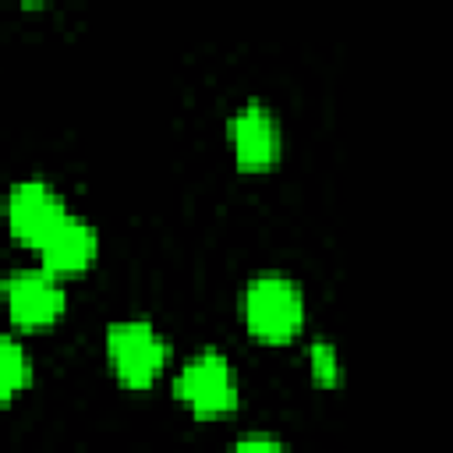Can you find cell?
<instances>
[{
    "mask_svg": "<svg viewBox=\"0 0 453 453\" xmlns=\"http://www.w3.org/2000/svg\"><path fill=\"white\" fill-rule=\"evenodd\" d=\"M244 322L265 343H287L304 326V297L283 276H258L244 290Z\"/></svg>",
    "mask_w": 453,
    "mask_h": 453,
    "instance_id": "6da1fadb",
    "label": "cell"
},
{
    "mask_svg": "<svg viewBox=\"0 0 453 453\" xmlns=\"http://www.w3.org/2000/svg\"><path fill=\"white\" fill-rule=\"evenodd\" d=\"M173 393L195 418H219L237 407V375L223 354L202 350L180 368Z\"/></svg>",
    "mask_w": 453,
    "mask_h": 453,
    "instance_id": "7a4b0ae2",
    "label": "cell"
},
{
    "mask_svg": "<svg viewBox=\"0 0 453 453\" xmlns=\"http://www.w3.org/2000/svg\"><path fill=\"white\" fill-rule=\"evenodd\" d=\"M106 354L127 389H149L166 365V343L149 322H113L106 329Z\"/></svg>",
    "mask_w": 453,
    "mask_h": 453,
    "instance_id": "3957f363",
    "label": "cell"
},
{
    "mask_svg": "<svg viewBox=\"0 0 453 453\" xmlns=\"http://www.w3.org/2000/svg\"><path fill=\"white\" fill-rule=\"evenodd\" d=\"M67 216L60 195L53 188H46L42 180H21L11 188L7 195V226L14 234V241H21L25 248H35L50 237V230Z\"/></svg>",
    "mask_w": 453,
    "mask_h": 453,
    "instance_id": "277c9868",
    "label": "cell"
},
{
    "mask_svg": "<svg viewBox=\"0 0 453 453\" xmlns=\"http://www.w3.org/2000/svg\"><path fill=\"white\" fill-rule=\"evenodd\" d=\"M7 311L21 329H42L64 315V290L50 273H14L4 283Z\"/></svg>",
    "mask_w": 453,
    "mask_h": 453,
    "instance_id": "5b68a950",
    "label": "cell"
},
{
    "mask_svg": "<svg viewBox=\"0 0 453 453\" xmlns=\"http://www.w3.org/2000/svg\"><path fill=\"white\" fill-rule=\"evenodd\" d=\"M39 255H42V269L50 276H71V273H81V269H88L96 262L99 237L85 219L67 212L50 230V237L39 244Z\"/></svg>",
    "mask_w": 453,
    "mask_h": 453,
    "instance_id": "8992f818",
    "label": "cell"
},
{
    "mask_svg": "<svg viewBox=\"0 0 453 453\" xmlns=\"http://www.w3.org/2000/svg\"><path fill=\"white\" fill-rule=\"evenodd\" d=\"M230 134H234V156L241 170H269L280 159V127L265 106L248 103L230 120Z\"/></svg>",
    "mask_w": 453,
    "mask_h": 453,
    "instance_id": "52a82bcc",
    "label": "cell"
},
{
    "mask_svg": "<svg viewBox=\"0 0 453 453\" xmlns=\"http://www.w3.org/2000/svg\"><path fill=\"white\" fill-rule=\"evenodd\" d=\"M32 379L28 368V354L21 350L18 340L0 336V403H7L11 396H18Z\"/></svg>",
    "mask_w": 453,
    "mask_h": 453,
    "instance_id": "ba28073f",
    "label": "cell"
},
{
    "mask_svg": "<svg viewBox=\"0 0 453 453\" xmlns=\"http://www.w3.org/2000/svg\"><path fill=\"white\" fill-rule=\"evenodd\" d=\"M308 357H311V375H315L319 386H326V389L340 386V357H336V350H333L326 340L311 343Z\"/></svg>",
    "mask_w": 453,
    "mask_h": 453,
    "instance_id": "9c48e42d",
    "label": "cell"
},
{
    "mask_svg": "<svg viewBox=\"0 0 453 453\" xmlns=\"http://www.w3.org/2000/svg\"><path fill=\"white\" fill-rule=\"evenodd\" d=\"M234 453H287V449L269 435H248V439H241L234 446Z\"/></svg>",
    "mask_w": 453,
    "mask_h": 453,
    "instance_id": "30bf717a",
    "label": "cell"
}]
</instances>
